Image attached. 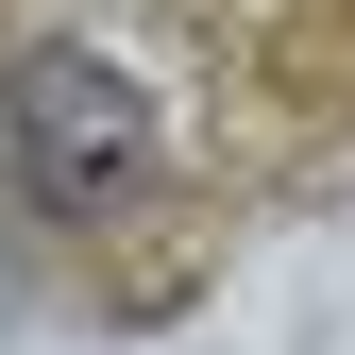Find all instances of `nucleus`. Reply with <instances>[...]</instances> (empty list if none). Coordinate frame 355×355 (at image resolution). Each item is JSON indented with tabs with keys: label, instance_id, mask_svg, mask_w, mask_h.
I'll use <instances>...</instances> for the list:
<instances>
[{
	"label": "nucleus",
	"instance_id": "1",
	"mask_svg": "<svg viewBox=\"0 0 355 355\" xmlns=\"http://www.w3.org/2000/svg\"><path fill=\"white\" fill-rule=\"evenodd\" d=\"M17 169H34V203H68V220L119 203V187L153 169V102H136L102 51H34V68H17Z\"/></svg>",
	"mask_w": 355,
	"mask_h": 355
}]
</instances>
